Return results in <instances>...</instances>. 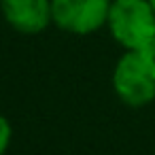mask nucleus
Listing matches in <instances>:
<instances>
[{"mask_svg":"<svg viewBox=\"0 0 155 155\" xmlns=\"http://www.w3.org/2000/svg\"><path fill=\"white\" fill-rule=\"evenodd\" d=\"M113 0H51L53 26L74 36H87L106 28Z\"/></svg>","mask_w":155,"mask_h":155,"instance_id":"obj_3","label":"nucleus"},{"mask_svg":"<svg viewBox=\"0 0 155 155\" xmlns=\"http://www.w3.org/2000/svg\"><path fill=\"white\" fill-rule=\"evenodd\" d=\"M149 2H151V7H153V11H155V0H149Z\"/></svg>","mask_w":155,"mask_h":155,"instance_id":"obj_6","label":"nucleus"},{"mask_svg":"<svg viewBox=\"0 0 155 155\" xmlns=\"http://www.w3.org/2000/svg\"><path fill=\"white\" fill-rule=\"evenodd\" d=\"M11 140H13V127H11V121L0 115V155H5L11 147Z\"/></svg>","mask_w":155,"mask_h":155,"instance_id":"obj_5","label":"nucleus"},{"mask_svg":"<svg viewBox=\"0 0 155 155\" xmlns=\"http://www.w3.org/2000/svg\"><path fill=\"white\" fill-rule=\"evenodd\" d=\"M5 21L19 34H41L53 26L51 0H0Z\"/></svg>","mask_w":155,"mask_h":155,"instance_id":"obj_4","label":"nucleus"},{"mask_svg":"<svg viewBox=\"0 0 155 155\" xmlns=\"http://www.w3.org/2000/svg\"><path fill=\"white\" fill-rule=\"evenodd\" d=\"M106 28L123 51H155V11L149 0H113Z\"/></svg>","mask_w":155,"mask_h":155,"instance_id":"obj_2","label":"nucleus"},{"mask_svg":"<svg viewBox=\"0 0 155 155\" xmlns=\"http://www.w3.org/2000/svg\"><path fill=\"white\" fill-rule=\"evenodd\" d=\"M110 81L117 98L123 104L132 108H142L151 104L155 100V51H123L113 68Z\"/></svg>","mask_w":155,"mask_h":155,"instance_id":"obj_1","label":"nucleus"}]
</instances>
